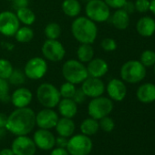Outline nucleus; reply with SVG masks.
<instances>
[{
    "label": "nucleus",
    "mask_w": 155,
    "mask_h": 155,
    "mask_svg": "<svg viewBox=\"0 0 155 155\" xmlns=\"http://www.w3.org/2000/svg\"><path fill=\"white\" fill-rule=\"evenodd\" d=\"M135 9L140 13H145L149 10L150 1L149 0H136L135 1Z\"/></svg>",
    "instance_id": "e433bc0d"
},
{
    "label": "nucleus",
    "mask_w": 155,
    "mask_h": 155,
    "mask_svg": "<svg viewBox=\"0 0 155 155\" xmlns=\"http://www.w3.org/2000/svg\"><path fill=\"white\" fill-rule=\"evenodd\" d=\"M8 1H13V0H8Z\"/></svg>",
    "instance_id": "8fccbe9b"
},
{
    "label": "nucleus",
    "mask_w": 155,
    "mask_h": 155,
    "mask_svg": "<svg viewBox=\"0 0 155 155\" xmlns=\"http://www.w3.org/2000/svg\"><path fill=\"white\" fill-rule=\"evenodd\" d=\"M84 1H86V2H88V1H91V0H84Z\"/></svg>",
    "instance_id": "de8ad7c7"
},
{
    "label": "nucleus",
    "mask_w": 155,
    "mask_h": 155,
    "mask_svg": "<svg viewBox=\"0 0 155 155\" xmlns=\"http://www.w3.org/2000/svg\"><path fill=\"white\" fill-rule=\"evenodd\" d=\"M72 36L81 44H92L98 36V28L95 22L87 17H77L70 28Z\"/></svg>",
    "instance_id": "f03ea898"
},
{
    "label": "nucleus",
    "mask_w": 155,
    "mask_h": 155,
    "mask_svg": "<svg viewBox=\"0 0 155 155\" xmlns=\"http://www.w3.org/2000/svg\"><path fill=\"white\" fill-rule=\"evenodd\" d=\"M99 125H100V128L101 130H103L104 131L106 132H110L112 131V130L114 129V121L111 118L106 116V117H103L100 120V122H99Z\"/></svg>",
    "instance_id": "f704fd0d"
},
{
    "label": "nucleus",
    "mask_w": 155,
    "mask_h": 155,
    "mask_svg": "<svg viewBox=\"0 0 155 155\" xmlns=\"http://www.w3.org/2000/svg\"><path fill=\"white\" fill-rule=\"evenodd\" d=\"M58 119V115L55 110L49 108H45L36 114V124L40 129L50 130L55 128Z\"/></svg>",
    "instance_id": "4468645a"
},
{
    "label": "nucleus",
    "mask_w": 155,
    "mask_h": 155,
    "mask_svg": "<svg viewBox=\"0 0 155 155\" xmlns=\"http://www.w3.org/2000/svg\"><path fill=\"white\" fill-rule=\"evenodd\" d=\"M85 13L86 17L95 23L105 22L110 17V7L104 2V0L88 1L85 7Z\"/></svg>",
    "instance_id": "423d86ee"
},
{
    "label": "nucleus",
    "mask_w": 155,
    "mask_h": 155,
    "mask_svg": "<svg viewBox=\"0 0 155 155\" xmlns=\"http://www.w3.org/2000/svg\"><path fill=\"white\" fill-rule=\"evenodd\" d=\"M149 10H150V12L155 15V0H151V1H150Z\"/></svg>",
    "instance_id": "49530a36"
},
{
    "label": "nucleus",
    "mask_w": 155,
    "mask_h": 155,
    "mask_svg": "<svg viewBox=\"0 0 155 155\" xmlns=\"http://www.w3.org/2000/svg\"><path fill=\"white\" fill-rule=\"evenodd\" d=\"M113 110V103L110 99L106 97L93 98L88 106V112L90 116L95 120H101L108 116Z\"/></svg>",
    "instance_id": "6e6552de"
},
{
    "label": "nucleus",
    "mask_w": 155,
    "mask_h": 155,
    "mask_svg": "<svg viewBox=\"0 0 155 155\" xmlns=\"http://www.w3.org/2000/svg\"><path fill=\"white\" fill-rule=\"evenodd\" d=\"M87 99V96L85 95V93L83 92V91L81 90V88L77 89L75 91L74 96L72 97V100L77 103V104H81L83 102H85Z\"/></svg>",
    "instance_id": "4c0bfd02"
},
{
    "label": "nucleus",
    "mask_w": 155,
    "mask_h": 155,
    "mask_svg": "<svg viewBox=\"0 0 155 155\" xmlns=\"http://www.w3.org/2000/svg\"><path fill=\"white\" fill-rule=\"evenodd\" d=\"M50 155H69V153H68V151L65 148H59V147H58V148L54 149L51 151Z\"/></svg>",
    "instance_id": "37998d69"
},
{
    "label": "nucleus",
    "mask_w": 155,
    "mask_h": 155,
    "mask_svg": "<svg viewBox=\"0 0 155 155\" xmlns=\"http://www.w3.org/2000/svg\"><path fill=\"white\" fill-rule=\"evenodd\" d=\"M7 121H8V116L5 113L0 112V129L6 128Z\"/></svg>",
    "instance_id": "c03bdc74"
},
{
    "label": "nucleus",
    "mask_w": 155,
    "mask_h": 155,
    "mask_svg": "<svg viewBox=\"0 0 155 155\" xmlns=\"http://www.w3.org/2000/svg\"><path fill=\"white\" fill-rule=\"evenodd\" d=\"M91 150L92 141L87 135L78 134L68 140L67 150L70 155H89Z\"/></svg>",
    "instance_id": "0eeeda50"
},
{
    "label": "nucleus",
    "mask_w": 155,
    "mask_h": 155,
    "mask_svg": "<svg viewBox=\"0 0 155 155\" xmlns=\"http://www.w3.org/2000/svg\"><path fill=\"white\" fill-rule=\"evenodd\" d=\"M20 27V22L12 11H3L0 13V34L6 37H14Z\"/></svg>",
    "instance_id": "9b49d317"
},
{
    "label": "nucleus",
    "mask_w": 155,
    "mask_h": 155,
    "mask_svg": "<svg viewBox=\"0 0 155 155\" xmlns=\"http://www.w3.org/2000/svg\"><path fill=\"white\" fill-rule=\"evenodd\" d=\"M62 11L68 18H77L81 12V4L79 0H64L62 2Z\"/></svg>",
    "instance_id": "b1692460"
},
{
    "label": "nucleus",
    "mask_w": 155,
    "mask_h": 155,
    "mask_svg": "<svg viewBox=\"0 0 155 155\" xmlns=\"http://www.w3.org/2000/svg\"><path fill=\"white\" fill-rule=\"evenodd\" d=\"M124 11H126L128 14H130V13H132L134 10H135V6H134V4L133 3H131V2H130V1H126V3L123 5V7L121 8Z\"/></svg>",
    "instance_id": "79ce46f5"
},
{
    "label": "nucleus",
    "mask_w": 155,
    "mask_h": 155,
    "mask_svg": "<svg viewBox=\"0 0 155 155\" xmlns=\"http://www.w3.org/2000/svg\"><path fill=\"white\" fill-rule=\"evenodd\" d=\"M15 38L19 43H28L34 38V31L29 26L19 27L15 34Z\"/></svg>",
    "instance_id": "cd10ccee"
},
{
    "label": "nucleus",
    "mask_w": 155,
    "mask_h": 155,
    "mask_svg": "<svg viewBox=\"0 0 155 155\" xmlns=\"http://www.w3.org/2000/svg\"><path fill=\"white\" fill-rule=\"evenodd\" d=\"M140 63L146 67H151L155 64V52L152 50H145L140 55Z\"/></svg>",
    "instance_id": "473e14b6"
},
{
    "label": "nucleus",
    "mask_w": 155,
    "mask_h": 155,
    "mask_svg": "<svg viewBox=\"0 0 155 155\" xmlns=\"http://www.w3.org/2000/svg\"><path fill=\"white\" fill-rule=\"evenodd\" d=\"M99 129H100V125L98 120H95L91 117L85 119L81 124V130L82 134L87 136L94 135L99 130Z\"/></svg>",
    "instance_id": "bb28decb"
},
{
    "label": "nucleus",
    "mask_w": 155,
    "mask_h": 155,
    "mask_svg": "<svg viewBox=\"0 0 155 155\" xmlns=\"http://www.w3.org/2000/svg\"><path fill=\"white\" fill-rule=\"evenodd\" d=\"M136 29L140 36L150 37L155 32V20L150 17H143L137 22Z\"/></svg>",
    "instance_id": "aec40b11"
},
{
    "label": "nucleus",
    "mask_w": 155,
    "mask_h": 155,
    "mask_svg": "<svg viewBox=\"0 0 155 155\" xmlns=\"http://www.w3.org/2000/svg\"><path fill=\"white\" fill-rule=\"evenodd\" d=\"M41 52L44 58L51 62H59L66 55L64 46L58 39H47L42 45Z\"/></svg>",
    "instance_id": "9d476101"
},
{
    "label": "nucleus",
    "mask_w": 155,
    "mask_h": 155,
    "mask_svg": "<svg viewBox=\"0 0 155 155\" xmlns=\"http://www.w3.org/2000/svg\"><path fill=\"white\" fill-rule=\"evenodd\" d=\"M154 73H155V64H154Z\"/></svg>",
    "instance_id": "09e8293b"
},
{
    "label": "nucleus",
    "mask_w": 155,
    "mask_h": 155,
    "mask_svg": "<svg viewBox=\"0 0 155 155\" xmlns=\"http://www.w3.org/2000/svg\"><path fill=\"white\" fill-rule=\"evenodd\" d=\"M15 155H34L37 146L33 140L26 135L18 136L12 143V148Z\"/></svg>",
    "instance_id": "f8f14e48"
},
{
    "label": "nucleus",
    "mask_w": 155,
    "mask_h": 155,
    "mask_svg": "<svg viewBox=\"0 0 155 155\" xmlns=\"http://www.w3.org/2000/svg\"><path fill=\"white\" fill-rule=\"evenodd\" d=\"M13 70L14 68L10 61L6 58H0V78L1 79L8 81Z\"/></svg>",
    "instance_id": "7c9ffc66"
},
{
    "label": "nucleus",
    "mask_w": 155,
    "mask_h": 155,
    "mask_svg": "<svg viewBox=\"0 0 155 155\" xmlns=\"http://www.w3.org/2000/svg\"><path fill=\"white\" fill-rule=\"evenodd\" d=\"M16 15L20 23L25 26H32L36 21L35 13L28 8H23L16 11Z\"/></svg>",
    "instance_id": "a878e982"
},
{
    "label": "nucleus",
    "mask_w": 155,
    "mask_h": 155,
    "mask_svg": "<svg viewBox=\"0 0 155 155\" xmlns=\"http://www.w3.org/2000/svg\"><path fill=\"white\" fill-rule=\"evenodd\" d=\"M44 34L47 39H58L61 35V28L58 23L50 22L45 27Z\"/></svg>",
    "instance_id": "c85d7f7f"
},
{
    "label": "nucleus",
    "mask_w": 155,
    "mask_h": 155,
    "mask_svg": "<svg viewBox=\"0 0 155 155\" xmlns=\"http://www.w3.org/2000/svg\"><path fill=\"white\" fill-rule=\"evenodd\" d=\"M101 47L102 48L103 50H105L107 52H110V51H114L117 48V43L113 38H105L101 40Z\"/></svg>",
    "instance_id": "c9c22d12"
},
{
    "label": "nucleus",
    "mask_w": 155,
    "mask_h": 155,
    "mask_svg": "<svg viewBox=\"0 0 155 155\" xmlns=\"http://www.w3.org/2000/svg\"><path fill=\"white\" fill-rule=\"evenodd\" d=\"M107 92L110 98L116 101H121L127 94V88L123 81L118 79H113L107 85Z\"/></svg>",
    "instance_id": "f3484780"
},
{
    "label": "nucleus",
    "mask_w": 155,
    "mask_h": 155,
    "mask_svg": "<svg viewBox=\"0 0 155 155\" xmlns=\"http://www.w3.org/2000/svg\"><path fill=\"white\" fill-rule=\"evenodd\" d=\"M37 99L38 102L45 108L53 109L58 106L61 96L58 89L51 83H42L38 86L37 92Z\"/></svg>",
    "instance_id": "20e7f679"
},
{
    "label": "nucleus",
    "mask_w": 155,
    "mask_h": 155,
    "mask_svg": "<svg viewBox=\"0 0 155 155\" xmlns=\"http://www.w3.org/2000/svg\"><path fill=\"white\" fill-rule=\"evenodd\" d=\"M33 94L32 92L24 87L17 89L11 95L10 101L16 108H25L28 107L32 101Z\"/></svg>",
    "instance_id": "dca6fc26"
},
{
    "label": "nucleus",
    "mask_w": 155,
    "mask_h": 155,
    "mask_svg": "<svg viewBox=\"0 0 155 155\" xmlns=\"http://www.w3.org/2000/svg\"><path fill=\"white\" fill-rule=\"evenodd\" d=\"M81 90L89 98H97L101 96L105 91L104 82L100 78L88 77L81 83Z\"/></svg>",
    "instance_id": "ddd939ff"
},
{
    "label": "nucleus",
    "mask_w": 155,
    "mask_h": 155,
    "mask_svg": "<svg viewBox=\"0 0 155 155\" xmlns=\"http://www.w3.org/2000/svg\"><path fill=\"white\" fill-rule=\"evenodd\" d=\"M48 63L44 58L35 57L28 60L24 67L26 77L32 81L40 80L47 74Z\"/></svg>",
    "instance_id": "1a4fd4ad"
},
{
    "label": "nucleus",
    "mask_w": 155,
    "mask_h": 155,
    "mask_svg": "<svg viewBox=\"0 0 155 155\" xmlns=\"http://www.w3.org/2000/svg\"><path fill=\"white\" fill-rule=\"evenodd\" d=\"M0 155H15L11 149H3L0 151Z\"/></svg>",
    "instance_id": "a18cd8bd"
},
{
    "label": "nucleus",
    "mask_w": 155,
    "mask_h": 155,
    "mask_svg": "<svg viewBox=\"0 0 155 155\" xmlns=\"http://www.w3.org/2000/svg\"><path fill=\"white\" fill-rule=\"evenodd\" d=\"M86 68L89 77L100 78V79L105 76L109 70L108 63L101 58H93L90 62H88V66Z\"/></svg>",
    "instance_id": "a211bd4d"
},
{
    "label": "nucleus",
    "mask_w": 155,
    "mask_h": 155,
    "mask_svg": "<svg viewBox=\"0 0 155 155\" xmlns=\"http://www.w3.org/2000/svg\"><path fill=\"white\" fill-rule=\"evenodd\" d=\"M67 144H68V140L66 137H62L59 136L56 139V144L58 147L59 148H67Z\"/></svg>",
    "instance_id": "a19ab883"
},
{
    "label": "nucleus",
    "mask_w": 155,
    "mask_h": 155,
    "mask_svg": "<svg viewBox=\"0 0 155 155\" xmlns=\"http://www.w3.org/2000/svg\"><path fill=\"white\" fill-rule=\"evenodd\" d=\"M76 90H77V88L75 87V84L66 81L60 86L58 91H59L60 96L63 99H72V97L75 94Z\"/></svg>",
    "instance_id": "2f4dec72"
},
{
    "label": "nucleus",
    "mask_w": 155,
    "mask_h": 155,
    "mask_svg": "<svg viewBox=\"0 0 155 155\" xmlns=\"http://www.w3.org/2000/svg\"><path fill=\"white\" fill-rule=\"evenodd\" d=\"M111 23L117 29L124 30L130 25V16L122 8H119L111 16Z\"/></svg>",
    "instance_id": "5701e85b"
},
{
    "label": "nucleus",
    "mask_w": 155,
    "mask_h": 155,
    "mask_svg": "<svg viewBox=\"0 0 155 155\" xmlns=\"http://www.w3.org/2000/svg\"><path fill=\"white\" fill-rule=\"evenodd\" d=\"M34 142L41 150H51L56 144V138L49 130L40 129L34 134Z\"/></svg>",
    "instance_id": "2eb2a0df"
},
{
    "label": "nucleus",
    "mask_w": 155,
    "mask_h": 155,
    "mask_svg": "<svg viewBox=\"0 0 155 155\" xmlns=\"http://www.w3.org/2000/svg\"><path fill=\"white\" fill-rule=\"evenodd\" d=\"M77 58L82 63H88L94 58V49L91 44H81L77 49Z\"/></svg>",
    "instance_id": "393cba45"
},
{
    "label": "nucleus",
    "mask_w": 155,
    "mask_h": 155,
    "mask_svg": "<svg viewBox=\"0 0 155 155\" xmlns=\"http://www.w3.org/2000/svg\"><path fill=\"white\" fill-rule=\"evenodd\" d=\"M58 109L62 117L72 119L78 112V104L72 99H62L58 104Z\"/></svg>",
    "instance_id": "6ab92c4d"
},
{
    "label": "nucleus",
    "mask_w": 155,
    "mask_h": 155,
    "mask_svg": "<svg viewBox=\"0 0 155 155\" xmlns=\"http://www.w3.org/2000/svg\"><path fill=\"white\" fill-rule=\"evenodd\" d=\"M12 7L17 11L23 8L28 7V0H13L12 1Z\"/></svg>",
    "instance_id": "ea45409f"
},
{
    "label": "nucleus",
    "mask_w": 155,
    "mask_h": 155,
    "mask_svg": "<svg viewBox=\"0 0 155 155\" xmlns=\"http://www.w3.org/2000/svg\"><path fill=\"white\" fill-rule=\"evenodd\" d=\"M36 125V113L30 108H17L8 117L6 129L17 136L28 135Z\"/></svg>",
    "instance_id": "f257e3e1"
},
{
    "label": "nucleus",
    "mask_w": 155,
    "mask_h": 155,
    "mask_svg": "<svg viewBox=\"0 0 155 155\" xmlns=\"http://www.w3.org/2000/svg\"><path fill=\"white\" fill-rule=\"evenodd\" d=\"M55 128L59 136L68 138L73 135L76 127L74 121L71 119L63 117L61 119H58Z\"/></svg>",
    "instance_id": "412c9836"
},
{
    "label": "nucleus",
    "mask_w": 155,
    "mask_h": 155,
    "mask_svg": "<svg viewBox=\"0 0 155 155\" xmlns=\"http://www.w3.org/2000/svg\"><path fill=\"white\" fill-rule=\"evenodd\" d=\"M61 72L66 81L75 85L81 84L89 77L86 66L80 60L72 58L65 61Z\"/></svg>",
    "instance_id": "7ed1b4c3"
},
{
    "label": "nucleus",
    "mask_w": 155,
    "mask_h": 155,
    "mask_svg": "<svg viewBox=\"0 0 155 155\" xmlns=\"http://www.w3.org/2000/svg\"><path fill=\"white\" fill-rule=\"evenodd\" d=\"M127 0H104V2L111 8H121Z\"/></svg>",
    "instance_id": "58836bf2"
},
{
    "label": "nucleus",
    "mask_w": 155,
    "mask_h": 155,
    "mask_svg": "<svg viewBox=\"0 0 155 155\" xmlns=\"http://www.w3.org/2000/svg\"><path fill=\"white\" fill-rule=\"evenodd\" d=\"M9 92V83L7 80L0 78V101H8V99H10L8 96Z\"/></svg>",
    "instance_id": "72a5a7b5"
},
{
    "label": "nucleus",
    "mask_w": 155,
    "mask_h": 155,
    "mask_svg": "<svg viewBox=\"0 0 155 155\" xmlns=\"http://www.w3.org/2000/svg\"><path fill=\"white\" fill-rule=\"evenodd\" d=\"M27 77L24 73V71L20 69H14L10 75V77L8 79V83L14 86H21L26 83Z\"/></svg>",
    "instance_id": "c756f323"
},
{
    "label": "nucleus",
    "mask_w": 155,
    "mask_h": 155,
    "mask_svg": "<svg viewBox=\"0 0 155 155\" xmlns=\"http://www.w3.org/2000/svg\"><path fill=\"white\" fill-rule=\"evenodd\" d=\"M137 98L140 102L150 103L155 101V85L152 83H145L139 87L137 91Z\"/></svg>",
    "instance_id": "4be33fe9"
},
{
    "label": "nucleus",
    "mask_w": 155,
    "mask_h": 155,
    "mask_svg": "<svg viewBox=\"0 0 155 155\" xmlns=\"http://www.w3.org/2000/svg\"><path fill=\"white\" fill-rule=\"evenodd\" d=\"M146 76V68L138 60H129L120 68V77L128 83H138Z\"/></svg>",
    "instance_id": "39448f33"
}]
</instances>
